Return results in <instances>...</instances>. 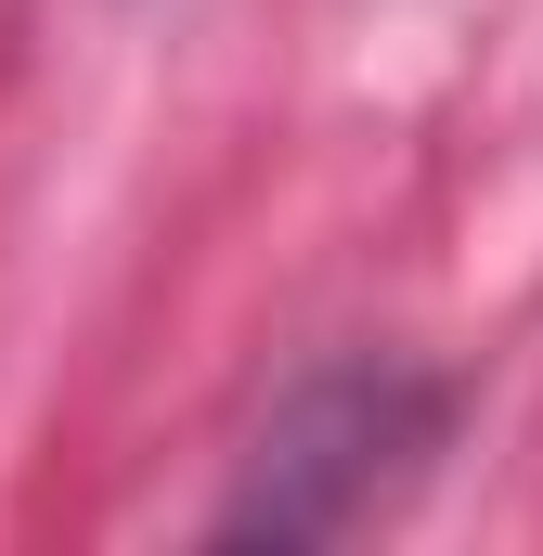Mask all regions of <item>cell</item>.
Here are the masks:
<instances>
[{"instance_id": "6da1fadb", "label": "cell", "mask_w": 543, "mask_h": 556, "mask_svg": "<svg viewBox=\"0 0 543 556\" xmlns=\"http://www.w3.org/2000/svg\"><path fill=\"white\" fill-rule=\"evenodd\" d=\"M427 440H440V389L427 376H324V389L285 402V427L260 440V479H247V505L220 531H272V544L350 531Z\"/></svg>"}]
</instances>
